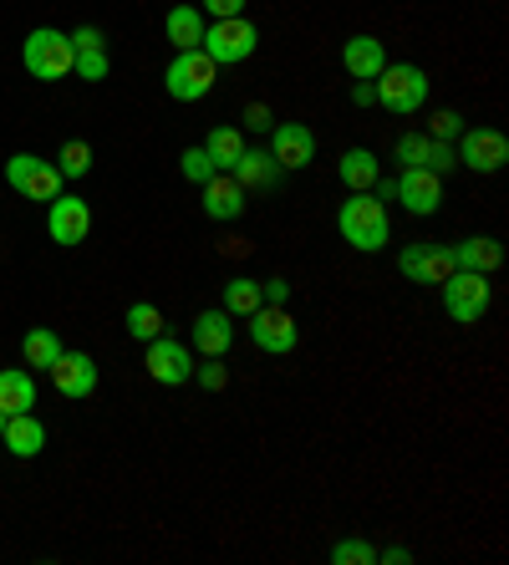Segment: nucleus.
Segmentation results:
<instances>
[{
  "mask_svg": "<svg viewBox=\"0 0 509 565\" xmlns=\"http://www.w3.org/2000/svg\"><path fill=\"white\" fill-rule=\"evenodd\" d=\"M271 158L286 173H300L316 163V132L306 122H275L271 128Z\"/></svg>",
  "mask_w": 509,
  "mask_h": 565,
  "instance_id": "obj_13",
  "label": "nucleus"
},
{
  "mask_svg": "<svg viewBox=\"0 0 509 565\" xmlns=\"http://www.w3.org/2000/svg\"><path fill=\"white\" fill-rule=\"evenodd\" d=\"M372 194H378L382 204H392V199H397V179H378V184H372Z\"/></svg>",
  "mask_w": 509,
  "mask_h": 565,
  "instance_id": "obj_43",
  "label": "nucleus"
},
{
  "mask_svg": "<svg viewBox=\"0 0 509 565\" xmlns=\"http://www.w3.org/2000/svg\"><path fill=\"white\" fill-rule=\"evenodd\" d=\"M123 327H128V337L132 342H153V337H163V311H158L153 301H138V306H128V316H123Z\"/></svg>",
  "mask_w": 509,
  "mask_h": 565,
  "instance_id": "obj_28",
  "label": "nucleus"
},
{
  "mask_svg": "<svg viewBox=\"0 0 509 565\" xmlns=\"http://www.w3.org/2000/svg\"><path fill=\"white\" fill-rule=\"evenodd\" d=\"M261 296H265L271 306H286V301H290V280H286V276H265V280H261Z\"/></svg>",
  "mask_w": 509,
  "mask_h": 565,
  "instance_id": "obj_39",
  "label": "nucleus"
},
{
  "mask_svg": "<svg viewBox=\"0 0 509 565\" xmlns=\"http://www.w3.org/2000/svg\"><path fill=\"white\" fill-rule=\"evenodd\" d=\"M230 173H235V184L245 189V194H271V189H280V179H286V169L271 158V148H245Z\"/></svg>",
  "mask_w": 509,
  "mask_h": 565,
  "instance_id": "obj_16",
  "label": "nucleus"
},
{
  "mask_svg": "<svg viewBox=\"0 0 509 565\" xmlns=\"http://www.w3.org/2000/svg\"><path fill=\"white\" fill-rule=\"evenodd\" d=\"M423 169H433L438 179H448V173L458 169V153L454 143H438V138H428V158H423Z\"/></svg>",
  "mask_w": 509,
  "mask_h": 565,
  "instance_id": "obj_35",
  "label": "nucleus"
},
{
  "mask_svg": "<svg viewBox=\"0 0 509 565\" xmlns=\"http://www.w3.org/2000/svg\"><path fill=\"white\" fill-rule=\"evenodd\" d=\"M423 158H428V132H403L392 143V163H403V169H423Z\"/></svg>",
  "mask_w": 509,
  "mask_h": 565,
  "instance_id": "obj_31",
  "label": "nucleus"
},
{
  "mask_svg": "<svg viewBox=\"0 0 509 565\" xmlns=\"http://www.w3.org/2000/svg\"><path fill=\"white\" fill-rule=\"evenodd\" d=\"M199 52L210 56L214 66H240V62H250V56L261 52V31H255V21H245V15L210 21V26H204V41H199Z\"/></svg>",
  "mask_w": 509,
  "mask_h": 565,
  "instance_id": "obj_4",
  "label": "nucleus"
},
{
  "mask_svg": "<svg viewBox=\"0 0 509 565\" xmlns=\"http://www.w3.org/2000/svg\"><path fill=\"white\" fill-rule=\"evenodd\" d=\"M0 434H6V413H0Z\"/></svg>",
  "mask_w": 509,
  "mask_h": 565,
  "instance_id": "obj_44",
  "label": "nucleus"
},
{
  "mask_svg": "<svg viewBox=\"0 0 509 565\" xmlns=\"http://www.w3.org/2000/svg\"><path fill=\"white\" fill-rule=\"evenodd\" d=\"M331 565H378V551L362 535H352V540H341V545H331Z\"/></svg>",
  "mask_w": 509,
  "mask_h": 565,
  "instance_id": "obj_32",
  "label": "nucleus"
},
{
  "mask_svg": "<svg viewBox=\"0 0 509 565\" xmlns=\"http://www.w3.org/2000/svg\"><path fill=\"white\" fill-rule=\"evenodd\" d=\"M378 561L382 565H407L413 561V551H407V545H388V551H378Z\"/></svg>",
  "mask_w": 509,
  "mask_h": 565,
  "instance_id": "obj_42",
  "label": "nucleus"
},
{
  "mask_svg": "<svg viewBox=\"0 0 509 565\" xmlns=\"http://www.w3.org/2000/svg\"><path fill=\"white\" fill-rule=\"evenodd\" d=\"M220 296H224L220 306H224L230 316H250L255 306L265 301V296H261V280H250V276H230V280H224Z\"/></svg>",
  "mask_w": 509,
  "mask_h": 565,
  "instance_id": "obj_27",
  "label": "nucleus"
},
{
  "mask_svg": "<svg viewBox=\"0 0 509 565\" xmlns=\"http://www.w3.org/2000/svg\"><path fill=\"white\" fill-rule=\"evenodd\" d=\"M199 194H204V214L210 220H220V224H235V220H245V189L235 184V173H214L210 184H199Z\"/></svg>",
  "mask_w": 509,
  "mask_h": 565,
  "instance_id": "obj_17",
  "label": "nucleus"
},
{
  "mask_svg": "<svg viewBox=\"0 0 509 565\" xmlns=\"http://www.w3.org/2000/svg\"><path fill=\"white\" fill-rule=\"evenodd\" d=\"M194 382L204 387V393H224L230 387V367H224V356H204L194 367Z\"/></svg>",
  "mask_w": 509,
  "mask_h": 565,
  "instance_id": "obj_33",
  "label": "nucleus"
},
{
  "mask_svg": "<svg viewBox=\"0 0 509 565\" xmlns=\"http://www.w3.org/2000/svg\"><path fill=\"white\" fill-rule=\"evenodd\" d=\"M21 62H26V72L36 82H62V77H72L77 46H72V36H66V31L36 26L26 41H21Z\"/></svg>",
  "mask_w": 509,
  "mask_h": 565,
  "instance_id": "obj_2",
  "label": "nucleus"
},
{
  "mask_svg": "<svg viewBox=\"0 0 509 565\" xmlns=\"http://www.w3.org/2000/svg\"><path fill=\"white\" fill-rule=\"evenodd\" d=\"M337 235L362 255H378L388 250L392 239V220H388V204H382L372 189L367 194H347V204L337 210Z\"/></svg>",
  "mask_w": 509,
  "mask_h": 565,
  "instance_id": "obj_1",
  "label": "nucleus"
},
{
  "mask_svg": "<svg viewBox=\"0 0 509 565\" xmlns=\"http://www.w3.org/2000/svg\"><path fill=\"white\" fill-rule=\"evenodd\" d=\"M72 46H77V52H107V36L97 26H77L72 31Z\"/></svg>",
  "mask_w": 509,
  "mask_h": 565,
  "instance_id": "obj_38",
  "label": "nucleus"
},
{
  "mask_svg": "<svg viewBox=\"0 0 509 565\" xmlns=\"http://www.w3.org/2000/svg\"><path fill=\"white\" fill-rule=\"evenodd\" d=\"M458 169H469V173H499L509 163V138L499 128H464L458 132Z\"/></svg>",
  "mask_w": 509,
  "mask_h": 565,
  "instance_id": "obj_10",
  "label": "nucleus"
},
{
  "mask_svg": "<svg viewBox=\"0 0 509 565\" xmlns=\"http://www.w3.org/2000/svg\"><path fill=\"white\" fill-rule=\"evenodd\" d=\"M372 87H378V107H388L397 118H407V113H418L428 103V72L413 62H388Z\"/></svg>",
  "mask_w": 509,
  "mask_h": 565,
  "instance_id": "obj_3",
  "label": "nucleus"
},
{
  "mask_svg": "<svg viewBox=\"0 0 509 565\" xmlns=\"http://www.w3.org/2000/svg\"><path fill=\"white\" fill-rule=\"evenodd\" d=\"M36 408V377L26 367H0V413H31Z\"/></svg>",
  "mask_w": 509,
  "mask_h": 565,
  "instance_id": "obj_23",
  "label": "nucleus"
},
{
  "mask_svg": "<svg viewBox=\"0 0 509 565\" xmlns=\"http://www.w3.org/2000/svg\"><path fill=\"white\" fill-rule=\"evenodd\" d=\"M204 11L199 6H173L169 15H163V31H169V41H173V52H194L199 41H204Z\"/></svg>",
  "mask_w": 509,
  "mask_h": 565,
  "instance_id": "obj_24",
  "label": "nucleus"
},
{
  "mask_svg": "<svg viewBox=\"0 0 509 565\" xmlns=\"http://www.w3.org/2000/svg\"><path fill=\"white\" fill-rule=\"evenodd\" d=\"M21 356H26L31 372H46L62 356V337H56L52 327H31L26 337H21Z\"/></svg>",
  "mask_w": 509,
  "mask_h": 565,
  "instance_id": "obj_26",
  "label": "nucleus"
},
{
  "mask_svg": "<svg viewBox=\"0 0 509 565\" xmlns=\"http://www.w3.org/2000/svg\"><path fill=\"white\" fill-rule=\"evenodd\" d=\"M46 235H52L56 245H66V250H72V245H82V239L92 235V204L62 189V194L46 204Z\"/></svg>",
  "mask_w": 509,
  "mask_h": 565,
  "instance_id": "obj_12",
  "label": "nucleus"
},
{
  "mask_svg": "<svg viewBox=\"0 0 509 565\" xmlns=\"http://www.w3.org/2000/svg\"><path fill=\"white\" fill-rule=\"evenodd\" d=\"M397 204H403L407 214L428 220V214L444 210V179L433 169H403L397 173Z\"/></svg>",
  "mask_w": 509,
  "mask_h": 565,
  "instance_id": "obj_14",
  "label": "nucleus"
},
{
  "mask_svg": "<svg viewBox=\"0 0 509 565\" xmlns=\"http://www.w3.org/2000/svg\"><path fill=\"white\" fill-rule=\"evenodd\" d=\"M397 270H403L413 286H444L454 276V245H433V239H418V245H403L397 250Z\"/></svg>",
  "mask_w": 509,
  "mask_h": 565,
  "instance_id": "obj_9",
  "label": "nucleus"
},
{
  "mask_svg": "<svg viewBox=\"0 0 509 565\" xmlns=\"http://www.w3.org/2000/svg\"><path fill=\"white\" fill-rule=\"evenodd\" d=\"M337 173H341V184H347V194H367V189L382 179V163H378L372 148H347L341 163H337Z\"/></svg>",
  "mask_w": 509,
  "mask_h": 565,
  "instance_id": "obj_22",
  "label": "nucleus"
},
{
  "mask_svg": "<svg viewBox=\"0 0 509 565\" xmlns=\"http://www.w3.org/2000/svg\"><path fill=\"white\" fill-rule=\"evenodd\" d=\"M245 118H250V128H255V132H271V128H275V118L265 113V103H250Z\"/></svg>",
  "mask_w": 509,
  "mask_h": 565,
  "instance_id": "obj_40",
  "label": "nucleus"
},
{
  "mask_svg": "<svg viewBox=\"0 0 509 565\" xmlns=\"http://www.w3.org/2000/svg\"><path fill=\"white\" fill-rule=\"evenodd\" d=\"M454 265L458 270H479V276H495L499 265H505V245L495 235H469L454 245Z\"/></svg>",
  "mask_w": 509,
  "mask_h": 565,
  "instance_id": "obj_21",
  "label": "nucleus"
},
{
  "mask_svg": "<svg viewBox=\"0 0 509 565\" xmlns=\"http://www.w3.org/2000/svg\"><path fill=\"white\" fill-rule=\"evenodd\" d=\"M46 372H52V387L62 397H92L97 393V362H92L87 352H66L62 347V356H56Z\"/></svg>",
  "mask_w": 509,
  "mask_h": 565,
  "instance_id": "obj_15",
  "label": "nucleus"
},
{
  "mask_svg": "<svg viewBox=\"0 0 509 565\" xmlns=\"http://www.w3.org/2000/svg\"><path fill=\"white\" fill-rule=\"evenodd\" d=\"M245 132L235 128V122H220V128H210V138H204V153L214 158V169L220 173H230L240 163V153H245Z\"/></svg>",
  "mask_w": 509,
  "mask_h": 565,
  "instance_id": "obj_25",
  "label": "nucleus"
},
{
  "mask_svg": "<svg viewBox=\"0 0 509 565\" xmlns=\"http://www.w3.org/2000/svg\"><path fill=\"white\" fill-rule=\"evenodd\" d=\"M250 0H199V11L214 15V21H230V15H245Z\"/></svg>",
  "mask_w": 509,
  "mask_h": 565,
  "instance_id": "obj_37",
  "label": "nucleus"
},
{
  "mask_svg": "<svg viewBox=\"0 0 509 565\" xmlns=\"http://www.w3.org/2000/svg\"><path fill=\"white\" fill-rule=\"evenodd\" d=\"M230 347H235V316L224 311V306H214V311H199L194 316V352L224 356Z\"/></svg>",
  "mask_w": 509,
  "mask_h": 565,
  "instance_id": "obj_19",
  "label": "nucleus"
},
{
  "mask_svg": "<svg viewBox=\"0 0 509 565\" xmlns=\"http://www.w3.org/2000/svg\"><path fill=\"white\" fill-rule=\"evenodd\" d=\"M438 290H444V311L454 316L458 327L484 321V311H489V301H495V286H489V276H479V270H454Z\"/></svg>",
  "mask_w": 509,
  "mask_h": 565,
  "instance_id": "obj_7",
  "label": "nucleus"
},
{
  "mask_svg": "<svg viewBox=\"0 0 509 565\" xmlns=\"http://www.w3.org/2000/svg\"><path fill=\"white\" fill-rule=\"evenodd\" d=\"M179 173H183V184L199 189V184H210L220 169H214V158L204 153V143H199V148H183V153H179Z\"/></svg>",
  "mask_w": 509,
  "mask_h": 565,
  "instance_id": "obj_30",
  "label": "nucleus"
},
{
  "mask_svg": "<svg viewBox=\"0 0 509 565\" xmlns=\"http://www.w3.org/2000/svg\"><path fill=\"white\" fill-rule=\"evenodd\" d=\"M0 444L11 448L15 459H36L41 448H46V423H41L36 413H11V418H6V434H0Z\"/></svg>",
  "mask_w": 509,
  "mask_h": 565,
  "instance_id": "obj_20",
  "label": "nucleus"
},
{
  "mask_svg": "<svg viewBox=\"0 0 509 565\" xmlns=\"http://www.w3.org/2000/svg\"><path fill=\"white\" fill-rule=\"evenodd\" d=\"M458 132H464V113H454V107H438V113H433L428 138H438V143H458Z\"/></svg>",
  "mask_w": 509,
  "mask_h": 565,
  "instance_id": "obj_34",
  "label": "nucleus"
},
{
  "mask_svg": "<svg viewBox=\"0 0 509 565\" xmlns=\"http://www.w3.org/2000/svg\"><path fill=\"white\" fill-rule=\"evenodd\" d=\"M250 321V342L261 347V352H271V356H286V352H296V342H300V327H296V316L286 311V306H271V301H261L255 311L245 316Z\"/></svg>",
  "mask_w": 509,
  "mask_h": 565,
  "instance_id": "obj_8",
  "label": "nucleus"
},
{
  "mask_svg": "<svg viewBox=\"0 0 509 565\" xmlns=\"http://www.w3.org/2000/svg\"><path fill=\"white\" fill-rule=\"evenodd\" d=\"M144 367L158 387H183V382H194V352L173 337H153L144 352Z\"/></svg>",
  "mask_w": 509,
  "mask_h": 565,
  "instance_id": "obj_11",
  "label": "nucleus"
},
{
  "mask_svg": "<svg viewBox=\"0 0 509 565\" xmlns=\"http://www.w3.org/2000/svg\"><path fill=\"white\" fill-rule=\"evenodd\" d=\"M214 82H220V66L194 46V52H179L169 62V72H163V93H169L173 103H204V97L214 93Z\"/></svg>",
  "mask_w": 509,
  "mask_h": 565,
  "instance_id": "obj_5",
  "label": "nucleus"
},
{
  "mask_svg": "<svg viewBox=\"0 0 509 565\" xmlns=\"http://www.w3.org/2000/svg\"><path fill=\"white\" fill-rule=\"evenodd\" d=\"M56 169H62V179H87V173H92V143L66 138L62 153H56Z\"/></svg>",
  "mask_w": 509,
  "mask_h": 565,
  "instance_id": "obj_29",
  "label": "nucleus"
},
{
  "mask_svg": "<svg viewBox=\"0 0 509 565\" xmlns=\"http://www.w3.org/2000/svg\"><path fill=\"white\" fill-rule=\"evenodd\" d=\"M6 184H11L21 199H31V204H52V199L66 189V179H62V169H56V163H46V158L11 153V158H6Z\"/></svg>",
  "mask_w": 509,
  "mask_h": 565,
  "instance_id": "obj_6",
  "label": "nucleus"
},
{
  "mask_svg": "<svg viewBox=\"0 0 509 565\" xmlns=\"http://www.w3.org/2000/svg\"><path fill=\"white\" fill-rule=\"evenodd\" d=\"M72 72H77L82 82H103L107 72H113V62H107V52H77V62H72Z\"/></svg>",
  "mask_w": 509,
  "mask_h": 565,
  "instance_id": "obj_36",
  "label": "nucleus"
},
{
  "mask_svg": "<svg viewBox=\"0 0 509 565\" xmlns=\"http://www.w3.org/2000/svg\"><path fill=\"white\" fill-rule=\"evenodd\" d=\"M352 103L357 107H378V87H372V82H352Z\"/></svg>",
  "mask_w": 509,
  "mask_h": 565,
  "instance_id": "obj_41",
  "label": "nucleus"
},
{
  "mask_svg": "<svg viewBox=\"0 0 509 565\" xmlns=\"http://www.w3.org/2000/svg\"><path fill=\"white\" fill-rule=\"evenodd\" d=\"M341 66H347L352 82H378V72L388 66V46H382L378 36L357 31V36H347V46H341Z\"/></svg>",
  "mask_w": 509,
  "mask_h": 565,
  "instance_id": "obj_18",
  "label": "nucleus"
}]
</instances>
